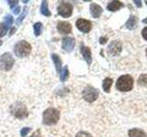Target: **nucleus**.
Masks as SVG:
<instances>
[{
    "instance_id": "obj_29",
    "label": "nucleus",
    "mask_w": 147,
    "mask_h": 137,
    "mask_svg": "<svg viewBox=\"0 0 147 137\" xmlns=\"http://www.w3.org/2000/svg\"><path fill=\"white\" fill-rule=\"evenodd\" d=\"M30 137H41V132H40V130H36L33 132V134H31Z\"/></svg>"
},
{
    "instance_id": "obj_26",
    "label": "nucleus",
    "mask_w": 147,
    "mask_h": 137,
    "mask_svg": "<svg viewBox=\"0 0 147 137\" xmlns=\"http://www.w3.org/2000/svg\"><path fill=\"white\" fill-rule=\"evenodd\" d=\"M31 131V128L30 127H24V128H22L21 131H20V135L21 137H26L28 135V134Z\"/></svg>"
},
{
    "instance_id": "obj_35",
    "label": "nucleus",
    "mask_w": 147,
    "mask_h": 137,
    "mask_svg": "<svg viewBox=\"0 0 147 137\" xmlns=\"http://www.w3.org/2000/svg\"><path fill=\"white\" fill-rule=\"evenodd\" d=\"M2 44H3V42H2V40H0V46H2Z\"/></svg>"
},
{
    "instance_id": "obj_1",
    "label": "nucleus",
    "mask_w": 147,
    "mask_h": 137,
    "mask_svg": "<svg viewBox=\"0 0 147 137\" xmlns=\"http://www.w3.org/2000/svg\"><path fill=\"white\" fill-rule=\"evenodd\" d=\"M59 119H60V112L55 108H48L43 112L42 121L45 125L56 124Z\"/></svg>"
},
{
    "instance_id": "obj_30",
    "label": "nucleus",
    "mask_w": 147,
    "mask_h": 137,
    "mask_svg": "<svg viewBox=\"0 0 147 137\" xmlns=\"http://www.w3.org/2000/svg\"><path fill=\"white\" fill-rule=\"evenodd\" d=\"M142 37H144V39L145 40H147V27H144V29H142Z\"/></svg>"
},
{
    "instance_id": "obj_16",
    "label": "nucleus",
    "mask_w": 147,
    "mask_h": 137,
    "mask_svg": "<svg viewBox=\"0 0 147 137\" xmlns=\"http://www.w3.org/2000/svg\"><path fill=\"white\" fill-rule=\"evenodd\" d=\"M52 59L55 65V68H56L57 72H61L62 70V59H60V57L57 54H52Z\"/></svg>"
},
{
    "instance_id": "obj_24",
    "label": "nucleus",
    "mask_w": 147,
    "mask_h": 137,
    "mask_svg": "<svg viewBox=\"0 0 147 137\" xmlns=\"http://www.w3.org/2000/svg\"><path fill=\"white\" fill-rule=\"evenodd\" d=\"M138 83L141 85L147 84V74H142L138 79Z\"/></svg>"
},
{
    "instance_id": "obj_4",
    "label": "nucleus",
    "mask_w": 147,
    "mask_h": 137,
    "mask_svg": "<svg viewBox=\"0 0 147 137\" xmlns=\"http://www.w3.org/2000/svg\"><path fill=\"white\" fill-rule=\"evenodd\" d=\"M14 52L20 58L27 57L31 52V45L26 40H20L14 47Z\"/></svg>"
},
{
    "instance_id": "obj_27",
    "label": "nucleus",
    "mask_w": 147,
    "mask_h": 137,
    "mask_svg": "<svg viewBox=\"0 0 147 137\" xmlns=\"http://www.w3.org/2000/svg\"><path fill=\"white\" fill-rule=\"evenodd\" d=\"M8 5H9V7H10L11 8V10H13L14 8H16L18 6V1H12V0H9V1H7Z\"/></svg>"
},
{
    "instance_id": "obj_18",
    "label": "nucleus",
    "mask_w": 147,
    "mask_h": 137,
    "mask_svg": "<svg viewBox=\"0 0 147 137\" xmlns=\"http://www.w3.org/2000/svg\"><path fill=\"white\" fill-rule=\"evenodd\" d=\"M126 27L128 29H134L135 27H137V18L135 16H131L130 18L128 19V21L126 22L125 24Z\"/></svg>"
},
{
    "instance_id": "obj_6",
    "label": "nucleus",
    "mask_w": 147,
    "mask_h": 137,
    "mask_svg": "<svg viewBox=\"0 0 147 137\" xmlns=\"http://www.w3.org/2000/svg\"><path fill=\"white\" fill-rule=\"evenodd\" d=\"M98 97V91L92 86H86L83 90V98L87 102H93Z\"/></svg>"
},
{
    "instance_id": "obj_37",
    "label": "nucleus",
    "mask_w": 147,
    "mask_h": 137,
    "mask_svg": "<svg viewBox=\"0 0 147 137\" xmlns=\"http://www.w3.org/2000/svg\"><path fill=\"white\" fill-rule=\"evenodd\" d=\"M146 55H147V49H146Z\"/></svg>"
},
{
    "instance_id": "obj_9",
    "label": "nucleus",
    "mask_w": 147,
    "mask_h": 137,
    "mask_svg": "<svg viewBox=\"0 0 147 137\" xmlns=\"http://www.w3.org/2000/svg\"><path fill=\"white\" fill-rule=\"evenodd\" d=\"M75 45H76V40L75 39L71 38V37H65V38L63 39L62 47L63 49L65 50L66 52H71L74 49V48H75Z\"/></svg>"
},
{
    "instance_id": "obj_2",
    "label": "nucleus",
    "mask_w": 147,
    "mask_h": 137,
    "mask_svg": "<svg viewBox=\"0 0 147 137\" xmlns=\"http://www.w3.org/2000/svg\"><path fill=\"white\" fill-rule=\"evenodd\" d=\"M10 112L12 115L18 119H25L29 115V112H28L27 107L21 102H17L12 104L10 107Z\"/></svg>"
},
{
    "instance_id": "obj_11",
    "label": "nucleus",
    "mask_w": 147,
    "mask_h": 137,
    "mask_svg": "<svg viewBox=\"0 0 147 137\" xmlns=\"http://www.w3.org/2000/svg\"><path fill=\"white\" fill-rule=\"evenodd\" d=\"M57 30L61 34H69L72 31V26L66 21H59L57 24Z\"/></svg>"
},
{
    "instance_id": "obj_13",
    "label": "nucleus",
    "mask_w": 147,
    "mask_h": 137,
    "mask_svg": "<svg viewBox=\"0 0 147 137\" xmlns=\"http://www.w3.org/2000/svg\"><path fill=\"white\" fill-rule=\"evenodd\" d=\"M102 11H103L102 7L98 6V5H96L95 3H92L90 5V13L94 18L99 17L101 16V14H102Z\"/></svg>"
},
{
    "instance_id": "obj_28",
    "label": "nucleus",
    "mask_w": 147,
    "mask_h": 137,
    "mask_svg": "<svg viewBox=\"0 0 147 137\" xmlns=\"http://www.w3.org/2000/svg\"><path fill=\"white\" fill-rule=\"evenodd\" d=\"M76 137H92V135L90 134H88V132H79L78 134H76Z\"/></svg>"
},
{
    "instance_id": "obj_22",
    "label": "nucleus",
    "mask_w": 147,
    "mask_h": 137,
    "mask_svg": "<svg viewBox=\"0 0 147 137\" xmlns=\"http://www.w3.org/2000/svg\"><path fill=\"white\" fill-rule=\"evenodd\" d=\"M33 29H34V34L36 37H39L41 34V31H42V24L40 22H37L33 25Z\"/></svg>"
},
{
    "instance_id": "obj_19",
    "label": "nucleus",
    "mask_w": 147,
    "mask_h": 137,
    "mask_svg": "<svg viewBox=\"0 0 147 137\" xmlns=\"http://www.w3.org/2000/svg\"><path fill=\"white\" fill-rule=\"evenodd\" d=\"M112 83H113V80H112V79H110V78H107V79H105L103 80L102 86H103V90L106 91V92H109Z\"/></svg>"
},
{
    "instance_id": "obj_33",
    "label": "nucleus",
    "mask_w": 147,
    "mask_h": 137,
    "mask_svg": "<svg viewBox=\"0 0 147 137\" xmlns=\"http://www.w3.org/2000/svg\"><path fill=\"white\" fill-rule=\"evenodd\" d=\"M134 3L138 7H142V2L141 1H137V0H134Z\"/></svg>"
},
{
    "instance_id": "obj_7",
    "label": "nucleus",
    "mask_w": 147,
    "mask_h": 137,
    "mask_svg": "<svg viewBox=\"0 0 147 137\" xmlns=\"http://www.w3.org/2000/svg\"><path fill=\"white\" fill-rule=\"evenodd\" d=\"M58 15L63 17H69L72 16L73 6L68 2H62L57 7Z\"/></svg>"
},
{
    "instance_id": "obj_34",
    "label": "nucleus",
    "mask_w": 147,
    "mask_h": 137,
    "mask_svg": "<svg viewBox=\"0 0 147 137\" xmlns=\"http://www.w3.org/2000/svg\"><path fill=\"white\" fill-rule=\"evenodd\" d=\"M142 23H145V24H147V18H145V19L142 20Z\"/></svg>"
},
{
    "instance_id": "obj_21",
    "label": "nucleus",
    "mask_w": 147,
    "mask_h": 137,
    "mask_svg": "<svg viewBox=\"0 0 147 137\" xmlns=\"http://www.w3.org/2000/svg\"><path fill=\"white\" fill-rule=\"evenodd\" d=\"M69 77V70H68V67L64 66L60 72V80L61 81H65Z\"/></svg>"
},
{
    "instance_id": "obj_36",
    "label": "nucleus",
    "mask_w": 147,
    "mask_h": 137,
    "mask_svg": "<svg viewBox=\"0 0 147 137\" xmlns=\"http://www.w3.org/2000/svg\"><path fill=\"white\" fill-rule=\"evenodd\" d=\"M145 3H146V5H147V0H146V1H145Z\"/></svg>"
},
{
    "instance_id": "obj_3",
    "label": "nucleus",
    "mask_w": 147,
    "mask_h": 137,
    "mask_svg": "<svg viewBox=\"0 0 147 137\" xmlns=\"http://www.w3.org/2000/svg\"><path fill=\"white\" fill-rule=\"evenodd\" d=\"M116 87L121 91H130L133 88V79L130 75H122L118 79Z\"/></svg>"
},
{
    "instance_id": "obj_31",
    "label": "nucleus",
    "mask_w": 147,
    "mask_h": 137,
    "mask_svg": "<svg viewBox=\"0 0 147 137\" xmlns=\"http://www.w3.org/2000/svg\"><path fill=\"white\" fill-rule=\"evenodd\" d=\"M15 31H16V27H11V29H10V31H9V33H8L9 37H11L12 35H14Z\"/></svg>"
},
{
    "instance_id": "obj_14",
    "label": "nucleus",
    "mask_w": 147,
    "mask_h": 137,
    "mask_svg": "<svg viewBox=\"0 0 147 137\" xmlns=\"http://www.w3.org/2000/svg\"><path fill=\"white\" fill-rule=\"evenodd\" d=\"M122 7H123V4L121 1H112L108 5L107 8L109 11L115 12V11H118L119 9H121Z\"/></svg>"
},
{
    "instance_id": "obj_32",
    "label": "nucleus",
    "mask_w": 147,
    "mask_h": 137,
    "mask_svg": "<svg viewBox=\"0 0 147 137\" xmlns=\"http://www.w3.org/2000/svg\"><path fill=\"white\" fill-rule=\"evenodd\" d=\"M106 41H107V38H100V39H99V43L100 44H105L106 43Z\"/></svg>"
},
{
    "instance_id": "obj_5",
    "label": "nucleus",
    "mask_w": 147,
    "mask_h": 137,
    "mask_svg": "<svg viewBox=\"0 0 147 137\" xmlns=\"http://www.w3.org/2000/svg\"><path fill=\"white\" fill-rule=\"evenodd\" d=\"M15 59H14L11 53L6 52L0 57V70L4 71H9L13 68Z\"/></svg>"
},
{
    "instance_id": "obj_20",
    "label": "nucleus",
    "mask_w": 147,
    "mask_h": 137,
    "mask_svg": "<svg viewBox=\"0 0 147 137\" xmlns=\"http://www.w3.org/2000/svg\"><path fill=\"white\" fill-rule=\"evenodd\" d=\"M28 12H29V8H28V7H23L22 13L20 14V16H18V17L17 18V20H16V24L17 25H20L21 24V22L24 20V18L26 17Z\"/></svg>"
},
{
    "instance_id": "obj_25",
    "label": "nucleus",
    "mask_w": 147,
    "mask_h": 137,
    "mask_svg": "<svg viewBox=\"0 0 147 137\" xmlns=\"http://www.w3.org/2000/svg\"><path fill=\"white\" fill-rule=\"evenodd\" d=\"M7 29H8L5 26L4 23H0V38H2V37H4L7 34Z\"/></svg>"
},
{
    "instance_id": "obj_10",
    "label": "nucleus",
    "mask_w": 147,
    "mask_h": 137,
    "mask_svg": "<svg viewBox=\"0 0 147 137\" xmlns=\"http://www.w3.org/2000/svg\"><path fill=\"white\" fill-rule=\"evenodd\" d=\"M121 49H122L121 43L118 40L112 41L109 46V53L110 55H112V56H117V55H119L121 52Z\"/></svg>"
},
{
    "instance_id": "obj_8",
    "label": "nucleus",
    "mask_w": 147,
    "mask_h": 137,
    "mask_svg": "<svg viewBox=\"0 0 147 137\" xmlns=\"http://www.w3.org/2000/svg\"><path fill=\"white\" fill-rule=\"evenodd\" d=\"M76 27L80 31L84 32V33H88V32L91 30L92 29V24L89 20H86V19H83V18H79L77 19L76 22Z\"/></svg>"
},
{
    "instance_id": "obj_17",
    "label": "nucleus",
    "mask_w": 147,
    "mask_h": 137,
    "mask_svg": "<svg viewBox=\"0 0 147 137\" xmlns=\"http://www.w3.org/2000/svg\"><path fill=\"white\" fill-rule=\"evenodd\" d=\"M40 10V13L42 14L43 16H45V17H51V16H52V13H51L50 9L48 7V2L47 1H42V2H41Z\"/></svg>"
},
{
    "instance_id": "obj_23",
    "label": "nucleus",
    "mask_w": 147,
    "mask_h": 137,
    "mask_svg": "<svg viewBox=\"0 0 147 137\" xmlns=\"http://www.w3.org/2000/svg\"><path fill=\"white\" fill-rule=\"evenodd\" d=\"M13 22H14V18H13V17L11 15H7L6 17H4V22L3 23L5 24V26L7 27V29H9V27L12 26Z\"/></svg>"
},
{
    "instance_id": "obj_12",
    "label": "nucleus",
    "mask_w": 147,
    "mask_h": 137,
    "mask_svg": "<svg viewBox=\"0 0 147 137\" xmlns=\"http://www.w3.org/2000/svg\"><path fill=\"white\" fill-rule=\"evenodd\" d=\"M80 51L83 55V58L86 59V63L90 65L92 62V56H91V50L88 47H86L84 45H81L80 47Z\"/></svg>"
},
{
    "instance_id": "obj_15",
    "label": "nucleus",
    "mask_w": 147,
    "mask_h": 137,
    "mask_svg": "<svg viewBox=\"0 0 147 137\" xmlns=\"http://www.w3.org/2000/svg\"><path fill=\"white\" fill-rule=\"evenodd\" d=\"M129 137H147V135L142 130L134 128L129 131Z\"/></svg>"
}]
</instances>
